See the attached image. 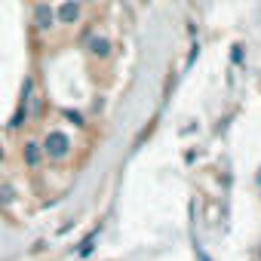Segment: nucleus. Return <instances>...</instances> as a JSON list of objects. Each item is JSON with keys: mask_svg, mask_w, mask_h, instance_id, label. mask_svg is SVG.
<instances>
[{"mask_svg": "<svg viewBox=\"0 0 261 261\" xmlns=\"http://www.w3.org/2000/svg\"><path fill=\"white\" fill-rule=\"evenodd\" d=\"M89 53H92L95 59H108V56H111V40H108V37H92V40H89Z\"/></svg>", "mask_w": 261, "mask_h": 261, "instance_id": "423d86ee", "label": "nucleus"}, {"mask_svg": "<svg viewBox=\"0 0 261 261\" xmlns=\"http://www.w3.org/2000/svg\"><path fill=\"white\" fill-rule=\"evenodd\" d=\"M43 160H46V157H43V148H40V142H37V139H28V142L22 145V163H25L28 169H37Z\"/></svg>", "mask_w": 261, "mask_h": 261, "instance_id": "20e7f679", "label": "nucleus"}, {"mask_svg": "<svg viewBox=\"0 0 261 261\" xmlns=\"http://www.w3.org/2000/svg\"><path fill=\"white\" fill-rule=\"evenodd\" d=\"M40 148H43L46 160H65L71 154V139L62 133V129H49L43 136V142H40Z\"/></svg>", "mask_w": 261, "mask_h": 261, "instance_id": "f257e3e1", "label": "nucleus"}, {"mask_svg": "<svg viewBox=\"0 0 261 261\" xmlns=\"http://www.w3.org/2000/svg\"><path fill=\"white\" fill-rule=\"evenodd\" d=\"M34 25H37L40 31H53V28H56V10H53L49 4H37V7H34Z\"/></svg>", "mask_w": 261, "mask_h": 261, "instance_id": "39448f33", "label": "nucleus"}, {"mask_svg": "<svg viewBox=\"0 0 261 261\" xmlns=\"http://www.w3.org/2000/svg\"><path fill=\"white\" fill-rule=\"evenodd\" d=\"M31 89H34V80H25V83H22V98H19V108H16V117L10 120V129H22V126H25V117H28V98H31Z\"/></svg>", "mask_w": 261, "mask_h": 261, "instance_id": "f03ea898", "label": "nucleus"}, {"mask_svg": "<svg viewBox=\"0 0 261 261\" xmlns=\"http://www.w3.org/2000/svg\"><path fill=\"white\" fill-rule=\"evenodd\" d=\"M80 4L77 0H62V7L56 10V25H77L80 22Z\"/></svg>", "mask_w": 261, "mask_h": 261, "instance_id": "7ed1b4c3", "label": "nucleus"}]
</instances>
